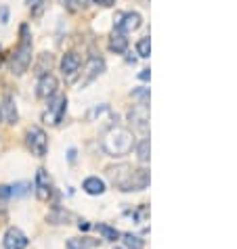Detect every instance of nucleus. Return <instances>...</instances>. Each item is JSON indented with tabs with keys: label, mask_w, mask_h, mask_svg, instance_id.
I'll return each instance as SVG.
<instances>
[{
	"label": "nucleus",
	"mask_w": 237,
	"mask_h": 249,
	"mask_svg": "<svg viewBox=\"0 0 237 249\" xmlns=\"http://www.w3.org/2000/svg\"><path fill=\"white\" fill-rule=\"evenodd\" d=\"M0 115L4 117V122H6V124H15V122L19 120L17 107H15V103H13V96H4L2 107H0Z\"/></svg>",
	"instance_id": "13"
},
{
	"label": "nucleus",
	"mask_w": 237,
	"mask_h": 249,
	"mask_svg": "<svg viewBox=\"0 0 237 249\" xmlns=\"http://www.w3.org/2000/svg\"><path fill=\"white\" fill-rule=\"evenodd\" d=\"M103 69H105L103 59H90L86 63V75H84V82H82V84H88L90 80H95L99 73H103Z\"/></svg>",
	"instance_id": "15"
},
{
	"label": "nucleus",
	"mask_w": 237,
	"mask_h": 249,
	"mask_svg": "<svg viewBox=\"0 0 237 249\" xmlns=\"http://www.w3.org/2000/svg\"><path fill=\"white\" fill-rule=\"evenodd\" d=\"M65 109H67V99L65 96H61V94H57V96H53L51 101H48V111H46V120L51 117V124H57L63 120V113H65Z\"/></svg>",
	"instance_id": "5"
},
{
	"label": "nucleus",
	"mask_w": 237,
	"mask_h": 249,
	"mask_svg": "<svg viewBox=\"0 0 237 249\" xmlns=\"http://www.w3.org/2000/svg\"><path fill=\"white\" fill-rule=\"evenodd\" d=\"M11 197V186L0 184V199H9Z\"/></svg>",
	"instance_id": "26"
},
{
	"label": "nucleus",
	"mask_w": 237,
	"mask_h": 249,
	"mask_svg": "<svg viewBox=\"0 0 237 249\" xmlns=\"http://www.w3.org/2000/svg\"><path fill=\"white\" fill-rule=\"evenodd\" d=\"M137 51H138V54H141V57H149V53H151V42H149V36H147V38H143V40H138Z\"/></svg>",
	"instance_id": "22"
},
{
	"label": "nucleus",
	"mask_w": 237,
	"mask_h": 249,
	"mask_svg": "<svg viewBox=\"0 0 237 249\" xmlns=\"http://www.w3.org/2000/svg\"><path fill=\"white\" fill-rule=\"evenodd\" d=\"M95 2L99 6H111V4H114V0H95Z\"/></svg>",
	"instance_id": "29"
},
{
	"label": "nucleus",
	"mask_w": 237,
	"mask_h": 249,
	"mask_svg": "<svg viewBox=\"0 0 237 249\" xmlns=\"http://www.w3.org/2000/svg\"><path fill=\"white\" fill-rule=\"evenodd\" d=\"M132 144H135V138H132V132L126 128H111L109 132L103 136V149H105V153L111 157L128 155Z\"/></svg>",
	"instance_id": "1"
},
{
	"label": "nucleus",
	"mask_w": 237,
	"mask_h": 249,
	"mask_svg": "<svg viewBox=\"0 0 237 249\" xmlns=\"http://www.w3.org/2000/svg\"><path fill=\"white\" fill-rule=\"evenodd\" d=\"M80 65H82V59H80L78 53L69 51V53L63 54V61H61V69H63L65 75H74V73L80 69Z\"/></svg>",
	"instance_id": "12"
},
{
	"label": "nucleus",
	"mask_w": 237,
	"mask_h": 249,
	"mask_svg": "<svg viewBox=\"0 0 237 249\" xmlns=\"http://www.w3.org/2000/svg\"><path fill=\"white\" fill-rule=\"evenodd\" d=\"M63 4H67V9H78L80 0H63Z\"/></svg>",
	"instance_id": "28"
},
{
	"label": "nucleus",
	"mask_w": 237,
	"mask_h": 249,
	"mask_svg": "<svg viewBox=\"0 0 237 249\" xmlns=\"http://www.w3.org/2000/svg\"><path fill=\"white\" fill-rule=\"evenodd\" d=\"M132 96H135V99H138L141 101V105H145V103L149 101V88H135V90H132Z\"/></svg>",
	"instance_id": "23"
},
{
	"label": "nucleus",
	"mask_w": 237,
	"mask_h": 249,
	"mask_svg": "<svg viewBox=\"0 0 237 249\" xmlns=\"http://www.w3.org/2000/svg\"><path fill=\"white\" fill-rule=\"evenodd\" d=\"M97 231H99L103 234V239H107V241H116L118 237H120V232H118L116 228L107 226V224H97Z\"/></svg>",
	"instance_id": "19"
},
{
	"label": "nucleus",
	"mask_w": 237,
	"mask_h": 249,
	"mask_svg": "<svg viewBox=\"0 0 237 249\" xmlns=\"http://www.w3.org/2000/svg\"><path fill=\"white\" fill-rule=\"evenodd\" d=\"M74 159H76V151L72 149V151H69V161H74Z\"/></svg>",
	"instance_id": "32"
},
{
	"label": "nucleus",
	"mask_w": 237,
	"mask_h": 249,
	"mask_svg": "<svg viewBox=\"0 0 237 249\" xmlns=\"http://www.w3.org/2000/svg\"><path fill=\"white\" fill-rule=\"evenodd\" d=\"M40 2H42V0H27V4H30V6H36V4H40Z\"/></svg>",
	"instance_id": "31"
},
{
	"label": "nucleus",
	"mask_w": 237,
	"mask_h": 249,
	"mask_svg": "<svg viewBox=\"0 0 237 249\" xmlns=\"http://www.w3.org/2000/svg\"><path fill=\"white\" fill-rule=\"evenodd\" d=\"M27 189H30V184H27V182H17V184L11 186V195L21 197V195H25V193H27Z\"/></svg>",
	"instance_id": "24"
},
{
	"label": "nucleus",
	"mask_w": 237,
	"mask_h": 249,
	"mask_svg": "<svg viewBox=\"0 0 237 249\" xmlns=\"http://www.w3.org/2000/svg\"><path fill=\"white\" fill-rule=\"evenodd\" d=\"M147 184H149V172L147 170H143V168H138V170H132V176H130V180L126 184V193L130 191H143V189H147Z\"/></svg>",
	"instance_id": "8"
},
{
	"label": "nucleus",
	"mask_w": 237,
	"mask_h": 249,
	"mask_svg": "<svg viewBox=\"0 0 237 249\" xmlns=\"http://www.w3.org/2000/svg\"><path fill=\"white\" fill-rule=\"evenodd\" d=\"M107 176H109V180L118 186V189L124 191L126 189V184H128V180H130V176H132V168L128 163L111 165V168H107Z\"/></svg>",
	"instance_id": "4"
},
{
	"label": "nucleus",
	"mask_w": 237,
	"mask_h": 249,
	"mask_svg": "<svg viewBox=\"0 0 237 249\" xmlns=\"http://www.w3.org/2000/svg\"><path fill=\"white\" fill-rule=\"evenodd\" d=\"M51 63H53V57L51 54H42V57H40V65H38V73H44V67L48 65V69H51Z\"/></svg>",
	"instance_id": "25"
},
{
	"label": "nucleus",
	"mask_w": 237,
	"mask_h": 249,
	"mask_svg": "<svg viewBox=\"0 0 237 249\" xmlns=\"http://www.w3.org/2000/svg\"><path fill=\"white\" fill-rule=\"evenodd\" d=\"M149 151H151V147H149V138H143L141 142L137 144V155H138V161H149Z\"/></svg>",
	"instance_id": "18"
},
{
	"label": "nucleus",
	"mask_w": 237,
	"mask_h": 249,
	"mask_svg": "<svg viewBox=\"0 0 237 249\" xmlns=\"http://www.w3.org/2000/svg\"><path fill=\"white\" fill-rule=\"evenodd\" d=\"M46 220H48L51 224H69V220H74V216H72L69 212L61 210V207H55V210L46 216Z\"/></svg>",
	"instance_id": "16"
},
{
	"label": "nucleus",
	"mask_w": 237,
	"mask_h": 249,
	"mask_svg": "<svg viewBox=\"0 0 237 249\" xmlns=\"http://www.w3.org/2000/svg\"><path fill=\"white\" fill-rule=\"evenodd\" d=\"M36 197L40 201H46L51 197V180H48L46 170H38L36 174Z\"/></svg>",
	"instance_id": "10"
},
{
	"label": "nucleus",
	"mask_w": 237,
	"mask_h": 249,
	"mask_svg": "<svg viewBox=\"0 0 237 249\" xmlns=\"http://www.w3.org/2000/svg\"><path fill=\"white\" fill-rule=\"evenodd\" d=\"M32 63V42H30V36H27V25H21V44L13 54V61H11V71L15 75H21L27 67Z\"/></svg>",
	"instance_id": "2"
},
{
	"label": "nucleus",
	"mask_w": 237,
	"mask_h": 249,
	"mask_svg": "<svg viewBox=\"0 0 237 249\" xmlns=\"http://www.w3.org/2000/svg\"><path fill=\"white\" fill-rule=\"evenodd\" d=\"M122 241H124V245H126L128 249H143L145 247V241L135 237V234H124Z\"/></svg>",
	"instance_id": "20"
},
{
	"label": "nucleus",
	"mask_w": 237,
	"mask_h": 249,
	"mask_svg": "<svg viewBox=\"0 0 237 249\" xmlns=\"http://www.w3.org/2000/svg\"><path fill=\"white\" fill-rule=\"evenodd\" d=\"M109 48L114 53H126V48H128V38L124 36V34H114L111 36V40H109Z\"/></svg>",
	"instance_id": "17"
},
{
	"label": "nucleus",
	"mask_w": 237,
	"mask_h": 249,
	"mask_svg": "<svg viewBox=\"0 0 237 249\" xmlns=\"http://www.w3.org/2000/svg\"><path fill=\"white\" fill-rule=\"evenodd\" d=\"M6 21H9V9L2 6V9H0V23H6Z\"/></svg>",
	"instance_id": "27"
},
{
	"label": "nucleus",
	"mask_w": 237,
	"mask_h": 249,
	"mask_svg": "<svg viewBox=\"0 0 237 249\" xmlns=\"http://www.w3.org/2000/svg\"><path fill=\"white\" fill-rule=\"evenodd\" d=\"M130 122L135 124L138 130H147V122H149V109L147 105H137L135 109H130Z\"/></svg>",
	"instance_id": "11"
},
{
	"label": "nucleus",
	"mask_w": 237,
	"mask_h": 249,
	"mask_svg": "<svg viewBox=\"0 0 237 249\" xmlns=\"http://www.w3.org/2000/svg\"><path fill=\"white\" fill-rule=\"evenodd\" d=\"M4 247L6 249H25L27 247V237L19 231V228H9L4 234Z\"/></svg>",
	"instance_id": "9"
},
{
	"label": "nucleus",
	"mask_w": 237,
	"mask_h": 249,
	"mask_svg": "<svg viewBox=\"0 0 237 249\" xmlns=\"http://www.w3.org/2000/svg\"><path fill=\"white\" fill-rule=\"evenodd\" d=\"M138 25H141V15L138 13H118L116 15V27L118 32L124 34V32H135L138 30Z\"/></svg>",
	"instance_id": "6"
},
{
	"label": "nucleus",
	"mask_w": 237,
	"mask_h": 249,
	"mask_svg": "<svg viewBox=\"0 0 237 249\" xmlns=\"http://www.w3.org/2000/svg\"><path fill=\"white\" fill-rule=\"evenodd\" d=\"M57 92V78L51 73H42L38 80V88H36V94L40 99H48V96H53Z\"/></svg>",
	"instance_id": "7"
},
{
	"label": "nucleus",
	"mask_w": 237,
	"mask_h": 249,
	"mask_svg": "<svg viewBox=\"0 0 237 249\" xmlns=\"http://www.w3.org/2000/svg\"><path fill=\"white\" fill-rule=\"evenodd\" d=\"M95 243H90L88 239H69L67 241V249H88Z\"/></svg>",
	"instance_id": "21"
},
{
	"label": "nucleus",
	"mask_w": 237,
	"mask_h": 249,
	"mask_svg": "<svg viewBox=\"0 0 237 249\" xmlns=\"http://www.w3.org/2000/svg\"><path fill=\"white\" fill-rule=\"evenodd\" d=\"M82 189H84L88 195H103L105 193V182L97 176H88L84 182H82Z\"/></svg>",
	"instance_id": "14"
},
{
	"label": "nucleus",
	"mask_w": 237,
	"mask_h": 249,
	"mask_svg": "<svg viewBox=\"0 0 237 249\" xmlns=\"http://www.w3.org/2000/svg\"><path fill=\"white\" fill-rule=\"evenodd\" d=\"M25 142H27V149H30L36 157H44V155H46L48 138H46V134H44V130H42V128L34 126V128L27 130V134H25Z\"/></svg>",
	"instance_id": "3"
},
{
	"label": "nucleus",
	"mask_w": 237,
	"mask_h": 249,
	"mask_svg": "<svg viewBox=\"0 0 237 249\" xmlns=\"http://www.w3.org/2000/svg\"><path fill=\"white\" fill-rule=\"evenodd\" d=\"M149 75H151V73H149V69H143V71L138 73V78H141V80H149Z\"/></svg>",
	"instance_id": "30"
},
{
	"label": "nucleus",
	"mask_w": 237,
	"mask_h": 249,
	"mask_svg": "<svg viewBox=\"0 0 237 249\" xmlns=\"http://www.w3.org/2000/svg\"><path fill=\"white\" fill-rule=\"evenodd\" d=\"M0 120H2V115H0Z\"/></svg>",
	"instance_id": "33"
}]
</instances>
